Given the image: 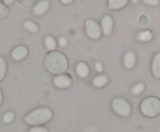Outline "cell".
Segmentation results:
<instances>
[{
	"label": "cell",
	"instance_id": "1",
	"mask_svg": "<svg viewBox=\"0 0 160 132\" xmlns=\"http://www.w3.org/2000/svg\"><path fill=\"white\" fill-rule=\"evenodd\" d=\"M45 64L47 69L53 74H60L65 71L67 68V58L58 51L49 53L45 57Z\"/></svg>",
	"mask_w": 160,
	"mask_h": 132
},
{
	"label": "cell",
	"instance_id": "2",
	"mask_svg": "<svg viewBox=\"0 0 160 132\" xmlns=\"http://www.w3.org/2000/svg\"><path fill=\"white\" fill-rule=\"evenodd\" d=\"M52 117V112L48 108H39L34 110L25 117L28 124L31 125L43 124L47 122Z\"/></svg>",
	"mask_w": 160,
	"mask_h": 132
},
{
	"label": "cell",
	"instance_id": "3",
	"mask_svg": "<svg viewBox=\"0 0 160 132\" xmlns=\"http://www.w3.org/2000/svg\"><path fill=\"white\" fill-rule=\"evenodd\" d=\"M141 110L148 116H156L160 113V100L156 97L145 99L141 105Z\"/></svg>",
	"mask_w": 160,
	"mask_h": 132
},
{
	"label": "cell",
	"instance_id": "4",
	"mask_svg": "<svg viewBox=\"0 0 160 132\" xmlns=\"http://www.w3.org/2000/svg\"><path fill=\"white\" fill-rule=\"evenodd\" d=\"M112 107L113 110L118 114L121 116H127L131 113V107L126 100L123 99H115L112 101Z\"/></svg>",
	"mask_w": 160,
	"mask_h": 132
},
{
	"label": "cell",
	"instance_id": "5",
	"mask_svg": "<svg viewBox=\"0 0 160 132\" xmlns=\"http://www.w3.org/2000/svg\"><path fill=\"white\" fill-rule=\"evenodd\" d=\"M86 31L91 38L97 39L101 36V28L93 20H88L85 23Z\"/></svg>",
	"mask_w": 160,
	"mask_h": 132
},
{
	"label": "cell",
	"instance_id": "6",
	"mask_svg": "<svg viewBox=\"0 0 160 132\" xmlns=\"http://www.w3.org/2000/svg\"><path fill=\"white\" fill-rule=\"evenodd\" d=\"M71 79L68 76L63 75L57 76L54 79L55 85L59 88H66V87L70 86L71 85Z\"/></svg>",
	"mask_w": 160,
	"mask_h": 132
},
{
	"label": "cell",
	"instance_id": "7",
	"mask_svg": "<svg viewBox=\"0 0 160 132\" xmlns=\"http://www.w3.org/2000/svg\"><path fill=\"white\" fill-rule=\"evenodd\" d=\"M28 54V49L27 48L23 46L17 47V48L13 50L12 53V58L15 60H21V59L24 58Z\"/></svg>",
	"mask_w": 160,
	"mask_h": 132
},
{
	"label": "cell",
	"instance_id": "8",
	"mask_svg": "<svg viewBox=\"0 0 160 132\" xmlns=\"http://www.w3.org/2000/svg\"><path fill=\"white\" fill-rule=\"evenodd\" d=\"M49 6V2L48 1H42L36 5L34 9V12L35 15H42L45 13Z\"/></svg>",
	"mask_w": 160,
	"mask_h": 132
},
{
	"label": "cell",
	"instance_id": "9",
	"mask_svg": "<svg viewBox=\"0 0 160 132\" xmlns=\"http://www.w3.org/2000/svg\"><path fill=\"white\" fill-rule=\"evenodd\" d=\"M102 26L104 34L106 35H109L112 29V20L109 16H106L105 18H103Z\"/></svg>",
	"mask_w": 160,
	"mask_h": 132
},
{
	"label": "cell",
	"instance_id": "10",
	"mask_svg": "<svg viewBox=\"0 0 160 132\" xmlns=\"http://www.w3.org/2000/svg\"><path fill=\"white\" fill-rule=\"evenodd\" d=\"M152 72L155 77L160 78V53L157 54L153 60L152 63Z\"/></svg>",
	"mask_w": 160,
	"mask_h": 132
},
{
	"label": "cell",
	"instance_id": "11",
	"mask_svg": "<svg viewBox=\"0 0 160 132\" xmlns=\"http://www.w3.org/2000/svg\"><path fill=\"white\" fill-rule=\"evenodd\" d=\"M77 73H78V75L80 77H87L89 73V69L88 65L85 63H83V62L78 64V66H77Z\"/></svg>",
	"mask_w": 160,
	"mask_h": 132
},
{
	"label": "cell",
	"instance_id": "12",
	"mask_svg": "<svg viewBox=\"0 0 160 132\" xmlns=\"http://www.w3.org/2000/svg\"><path fill=\"white\" fill-rule=\"evenodd\" d=\"M135 63V56L133 52L127 53L124 57V65L126 68H131Z\"/></svg>",
	"mask_w": 160,
	"mask_h": 132
},
{
	"label": "cell",
	"instance_id": "13",
	"mask_svg": "<svg viewBox=\"0 0 160 132\" xmlns=\"http://www.w3.org/2000/svg\"><path fill=\"white\" fill-rule=\"evenodd\" d=\"M109 3V9H117L124 6L128 3V1L127 0H110Z\"/></svg>",
	"mask_w": 160,
	"mask_h": 132
},
{
	"label": "cell",
	"instance_id": "14",
	"mask_svg": "<svg viewBox=\"0 0 160 132\" xmlns=\"http://www.w3.org/2000/svg\"><path fill=\"white\" fill-rule=\"evenodd\" d=\"M107 82V78L105 75H98L93 80V85L96 87H102Z\"/></svg>",
	"mask_w": 160,
	"mask_h": 132
},
{
	"label": "cell",
	"instance_id": "15",
	"mask_svg": "<svg viewBox=\"0 0 160 132\" xmlns=\"http://www.w3.org/2000/svg\"><path fill=\"white\" fill-rule=\"evenodd\" d=\"M138 38L139 40H142V41H147V40H149L152 38V35L149 31H144V32L140 33L138 34Z\"/></svg>",
	"mask_w": 160,
	"mask_h": 132
},
{
	"label": "cell",
	"instance_id": "16",
	"mask_svg": "<svg viewBox=\"0 0 160 132\" xmlns=\"http://www.w3.org/2000/svg\"><path fill=\"white\" fill-rule=\"evenodd\" d=\"M6 71V63L3 57H0V81L3 79Z\"/></svg>",
	"mask_w": 160,
	"mask_h": 132
},
{
	"label": "cell",
	"instance_id": "17",
	"mask_svg": "<svg viewBox=\"0 0 160 132\" xmlns=\"http://www.w3.org/2000/svg\"><path fill=\"white\" fill-rule=\"evenodd\" d=\"M23 26H24V27L26 28L28 30L31 31V32L34 33V32H37L38 30L37 25H36L35 23H33V22H31V21L26 22V23H24Z\"/></svg>",
	"mask_w": 160,
	"mask_h": 132
},
{
	"label": "cell",
	"instance_id": "18",
	"mask_svg": "<svg viewBox=\"0 0 160 132\" xmlns=\"http://www.w3.org/2000/svg\"><path fill=\"white\" fill-rule=\"evenodd\" d=\"M45 45L49 50H53L56 48V41L52 37H47L45 38Z\"/></svg>",
	"mask_w": 160,
	"mask_h": 132
},
{
	"label": "cell",
	"instance_id": "19",
	"mask_svg": "<svg viewBox=\"0 0 160 132\" xmlns=\"http://www.w3.org/2000/svg\"><path fill=\"white\" fill-rule=\"evenodd\" d=\"M144 89H145V85H144V84H142V83L137 84V85H134L132 89L133 94H134V95L140 94V93L143 91Z\"/></svg>",
	"mask_w": 160,
	"mask_h": 132
},
{
	"label": "cell",
	"instance_id": "20",
	"mask_svg": "<svg viewBox=\"0 0 160 132\" xmlns=\"http://www.w3.org/2000/svg\"><path fill=\"white\" fill-rule=\"evenodd\" d=\"M8 15H9L8 8L0 2V18H6Z\"/></svg>",
	"mask_w": 160,
	"mask_h": 132
},
{
	"label": "cell",
	"instance_id": "21",
	"mask_svg": "<svg viewBox=\"0 0 160 132\" xmlns=\"http://www.w3.org/2000/svg\"><path fill=\"white\" fill-rule=\"evenodd\" d=\"M14 118V114L12 112H8L3 116V121L6 123H9L10 121H12Z\"/></svg>",
	"mask_w": 160,
	"mask_h": 132
},
{
	"label": "cell",
	"instance_id": "22",
	"mask_svg": "<svg viewBox=\"0 0 160 132\" xmlns=\"http://www.w3.org/2000/svg\"><path fill=\"white\" fill-rule=\"evenodd\" d=\"M30 132H48V131L46 130V129L44 128V127H32V128L30 130Z\"/></svg>",
	"mask_w": 160,
	"mask_h": 132
},
{
	"label": "cell",
	"instance_id": "23",
	"mask_svg": "<svg viewBox=\"0 0 160 132\" xmlns=\"http://www.w3.org/2000/svg\"><path fill=\"white\" fill-rule=\"evenodd\" d=\"M59 45L62 47H65L66 45L67 44V40L65 37H61V38H59Z\"/></svg>",
	"mask_w": 160,
	"mask_h": 132
},
{
	"label": "cell",
	"instance_id": "24",
	"mask_svg": "<svg viewBox=\"0 0 160 132\" xmlns=\"http://www.w3.org/2000/svg\"><path fill=\"white\" fill-rule=\"evenodd\" d=\"M145 3L148 5H152V6H156V5L158 4L159 2L156 1V0H145Z\"/></svg>",
	"mask_w": 160,
	"mask_h": 132
},
{
	"label": "cell",
	"instance_id": "25",
	"mask_svg": "<svg viewBox=\"0 0 160 132\" xmlns=\"http://www.w3.org/2000/svg\"><path fill=\"white\" fill-rule=\"evenodd\" d=\"M95 68H96L97 71H99V72H101L102 71V65L101 63H99V62H98V63H96V65H95Z\"/></svg>",
	"mask_w": 160,
	"mask_h": 132
},
{
	"label": "cell",
	"instance_id": "26",
	"mask_svg": "<svg viewBox=\"0 0 160 132\" xmlns=\"http://www.w3.org/2000/svg\"><path fill=\"white\" fill-rule=\"evenodd\" d=\"M2 96L1 91H0V106H1V104H2Z\"/></svg>",
	"mask_w": 160,
	"mask_h": 132
},
{
	"label": "cell",
	"instance_id": "27",
	"mask_svg": "<svg viewBox=\"0 0 160 132\" xmlns=\"http://www.w3.org/2000/svg\"><path fill=\"white\" fill-rule=\"evenodd\" d=\"M4 2L9 5V4H10V3H12V0H10V1H6H6H4Z\"/></svg>",
	"mask_w": 160,
	"mask_h": 132
},
{
	"label": "cell",
	"instance_id": "28",
	"mask_svg": "<svg viewBox=\"0 0 160 132\" xmlns=\"http://www.w3.org/2000/svg\"><path fill=\"white\" fill-rule=\"evenodd\" d=\"M63 3H69V2H71L72 1H70V0H69V1H62Z\"/></svg>",
	"mask_w": 160,
	"mask_h": 132
}]
</instances>
